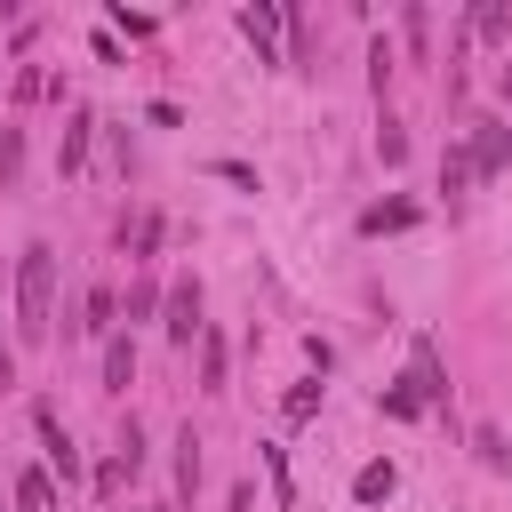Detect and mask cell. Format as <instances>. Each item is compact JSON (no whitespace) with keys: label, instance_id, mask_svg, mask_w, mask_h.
<instances>
[{"label":"cell","instance_id":"cell-1","mask_svg":"<svg viewBox=\"0 0 512 512\" xmlns=\"http://www.w3.org/2000/svg\"><path fill=\"white\" fill-rule=\"evenodd\" d=\"M16 328H24L32 344L56 328V248H48V240H32V248L16 256Z\"/></svg>","mask_w":512,"mask_h":512},{"label":"cell","instance_id":"cell-2","mask_svg":"<svg viewBox=\"0 0 512 512\" xmlns=\"http://www.w3.org/2000/svg\"><path fill=\"white\" fill-rule=\"evenodd\" d=\"M464 160H472V176H496V168L512 160V128L480 120V128H472V144H464Z\"/></svg>","mask_w":512,"mask_h":512},{"label":"cell","instance_id":"cell-3","mask_svg":"<svg viewBox=\"0 0 512 512\" xmlns=\"http://www.w3.org/2000/svg\"><path fill=\"white\" fill-rule=\"evenodd\" d=\"M240 32H248V48H256V64H272V56H280V8H272V0H256V8H240Z\"/></svg>","mask_w":512,"mask_h":512},{"label":"cell","instance_id":"cell-4","mask_svg":"<svg viewBox=\"0 0 512 512\" xmlns=\"http://www.w3.org/2000/svg\"><path fill=\"white\" fill-rule=\"evenodd\" d=\"M416 408H432V400H448V384H440V352L432 344H416V360H408V384H400Z\"/></svg>","mask_w":512,"mask_h":512},{"label":"cell","instance_id":"cell-5","mask_svg":"<svg viewBox=\"0 0 512 512\" xmlns=\"http://www.w3.org/2000/svg\"><path fill=\"white\" fill-rule=\"evenodd\" d=\"M32 432H40V448H48V472H64V480H80V456H72V440H64V424H56V408H32Z\"/></svg>","mask_w":512,"mask_h":512},{"label":"cell","instance_id":"cell-6","mask_svg":"<svg viewBox=\"0 0 512 512\" xmlns=\"http://www.w3.org/2000/svg\"><path fill=\"white\" fill-rule=\"evenodd\" d=\"M168 336H176V344H192V336H200V288H192V280H176V288H168Z\"/></svg>","mask_w":512,"mask_h":512},{"label":"cell","instance_id":"cell-7","mask_svg":"<svg viewBox=\"0 0 512 512\" xmlns=\"http://www.w3.org/2000/svg\"><path fill=\"white\" fill-rule=\"evenodd\" d=\"M128 376H136V344L112 328V336H104V392H128Z\"/></svg>","mask_w":512,"mask_h":512},{"label":"cell","instance_id":"cell-8","mask_svg":"<svg viewBox=\"0 0 512 512\" xmlns=\"http://www.w3.org/2000/svg\"><path fill=\"white\" fill-rule=\"evenodd\" d=\"M392 488H400V472H392V464H384V456H376V464H360V472H352V496H360V504H384V496H392Z\"/></svg>","mask_w":512,"mask_h":512},{"label":"cell","instance_id":"cell-9","mask_svg":"<svg viewBox=\"0 0 512 512\" xmlns=\"http://www.w3.org/2000/svg\"><path fill=\"white\" fill-rule=\"evenodd\" d=\"M408 224H416V208H408V200H384V208H368V216H360V232H368V240H376V232H408Z\"/></svg>","mask_w":512,"mask_h":512},{"label":"cell","instance_id":"cell-10","mask_svg":"<svg viewBox=\"0 0 512 512\" xmlns=\"http://www.w3.org/2000/svg\"><path fill=\"white\" fill-rule=\"evenodd\" d=\"M16 512H56V488H48V472H16Z\"/></svg>","mask_w":512,"mask_h":512},{"label":"cell","instance_id":"cell-11","mask_svg":"<svg viewBox=\"0 0 512 512\" xmlns=\"http://www.w3.org/2000/svg\"><path fill=\"white\" fill-rule=\"evenodd\" d=\"M504 32H512V16H504V8H496V0H488V8H472V16H464V40H504Z\"/></svg>","mask_w":512,"mask_h":512},{"label":"cell","instance_id":"cell-12","mask_svg":"<svg viewBox=\"0 0 512 512\" xmlns=\"http://www.w3.org/2000/svg\"><path fill=\"white\" fill-rule=\"evenodd\" d=\"M88 136H96V112H72V128H64V168L88 160Z\"/></svg>","mask_w":512,"mask_h":512},{"label":"cell","instance_id":"cell-13","mask_svg":"<svg viewBox=\"0 0 512 512\" xmlns=\"http://www.w3.org/2000/svg\"><path fill=\"white\" fill-rule=\"evenodd\" d=\"M80 328H88V336H112V288H88V304H80Z\"/></svg>","mask_w":512,"mask_h":512},{"label":"cell","instance_id":"cell-14","mask_svg":"<svg viewBox=\"0 0 512 512\" xmlns=\"http://www.w3.org/2000/svg\"><path fill=\"white\" fill-rule=\"evenodd\" d=\"M200 384L224 392V336H208V328H200Z\"/></svg>","mask_w":512,"mask_h":512},{"label":"cell","instance_id":"cell-15","mask_svg":"<svg viewBox=\"0 0 512 512\" xmlns=\"http://www.w3.org/2000/svg\"><path fill=\"white\" fill-rule=\"evenodd\" d=\"M176 488H184V496L200 488V440H192V424H184V440H176Z\"/></svg>","mask_w":512,"mask_h":512},{"label":"cell","instance_id":"cell-16","mask_svg":"<svg viewBox=\"0 0 512 512\" xmlns=\"http://www.w3.org/2000/svg\"><path fill=\"white\" fill-rule=\"evenodd\" d=\"M368 88H376V96H384V88H392V48H384V40H376V48H368Z\"/></svg>","mask_w":512,"mask_h":512},{"label":"cell","instance_id":"cell-17","mask_svg":"<svg viewBox=\"0 0 512 512\" xmlns=\"http://www.w3.org/2000/svg\"><path fill=\"white\" fill-rule=\"evenodd\" d=\"M464 184H472V160L448 152V160H440V192H464Z\"/></svg>","mask_w":512,"mask_h":512},{"label":"cell","instance_id":"cell-18","mask_svg":"<svg viewBox=\"0 0 512 512\" xmlns=\"http://www.w3.org/2000/svg\"><path fill=\"white\" fill-rule=\"evenodd\" d=\"M112 24H120V32H136V40H144V32H152V16H144V8H128V0H120V8H112Z\"/></svg>","mask_w":512,"mask_h":512},{"label":"cell","instance_id":"cell-19","mask_svg":"<svg viewBox=\"0 0 512 512\" xmlns=\"http://www.w3.org/2000/svg\"><path fill=\"white\" fill-rule=\"evenodd\" d=\"M312 408H320V384H296V392H288V416H296V424H304V416H312Z\"/></svg>","mask_w":512,"mask_h":512},{"label":"cell","instance_id":"cell-20","mask_svg":"<svg viewBox=\"0 0 512 512\" xmlns=\"http://www.w3.org/2000/svg\"><path fill=\"white\" fill-rule=\"evenodd\" d=\"M8 384H16V360H8V352H0V392H8Z\"/></svg>","mask_w":512,"mask_h":512},{"label":"cell","instance_id":"cell-21","mask_svg":"<svg viewBox=\"0 0 512 512\" xmlns=\"http://www.w3.org/2000/svg\"><path fill=\"white\" fill-rule=\"evenodd\" d=\"M504 96H512V64H504Z\"/></svg>","mask_w":512,"mask_h":512}]
</instances>
